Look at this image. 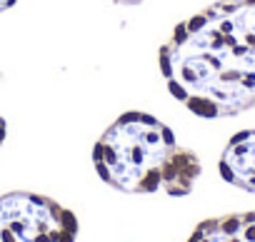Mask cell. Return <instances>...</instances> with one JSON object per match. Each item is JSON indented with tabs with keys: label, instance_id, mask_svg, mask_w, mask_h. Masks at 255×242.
<instances>
[{
	"label": "cell",
	"instance_id": "7",
	"mask_svg": "<svg viewBox=\"0 0 255 242\" xmlns=\"http://www.w3.org/2000/svg\"><path fill=\"white\" fill-rule=\"evenodd\" d=\"M3 138H5V120L0 117V143H3Z\"/></svg>",
	"mask_w": 255,
	"mask_h": 242
},
{
	"label": "cell",
	"instance_id": "1",
	"mask_svg": "<svg viewBox=\"0 0 255 242\" xmlns=\"http://www.w3.org/2000/svg\"><path fill=\"white\" fill-rule=\"evenodd\" d=\"M158 60L173 97L200 117L255 107V0H223L180 23Z\"/></svg>",
	"mask_w": 255,
	"mask_h": 242
},
{
	"label": "cell",
	"instance_id": "6",
	"mask_svg": "<svg viewBox=\"0 0 255 242\" xmlns=\"http://www.w3.org/2000/svg\"><path fill=\"white\" fill-rule=\"evenodd\" d=\"M10 5H15V0H0V13H3V10H8Z\"/></svg>",
	"mask_w": 255,
	"mask_h": 242
},
{
	"label": "cell",
	"instance_id": "2",
	"mask_svg": "<svg viewBox=\"0 0 255 242\" xmlns=\"http://www.w3.org/2000/svg\"><path fill=\"white\" fill-rule=\"evenodd\" d=\"M98 175L123 192L188 195L200 175L198 158L180 148L173 130L148 112L130 110L103 133L93 150Z\"/></svg>",
	"mask_w": 255,
	"mask_h": 242
},
{
	"label": "cell",
	"instance_id": "5",
	"mask_svg": "<svg viewBox=\"0 0 255 242\" xmlns=\"http://www.w3.org/2000/svg\"><path fill=\"white\" fill-rule=\"evenodd\" d=\"M188 242H255V210L198 225Z\"/></svg>",
	"mask_w": 255,
	"mask_h": 242
},
{
	"label": "cell",
	"instance_id": "3",
	"mask_svg": "<svg viewBox=\"0 0 255 242\" xmlns=\"http://www.w3.org/2000/svg\"><path fill=\"white\" fill-rule=\"evenodd\" d=\"M75 215L50 197L10 192L0 197V242H75Z\"/></svg>",
	"mask_w": 255,
	"mask_h": 242
},
{
	"label": "cell",
	"instance_id": "8",
	"mask_svg": "<svg viewBox=\"0 0 255 242\" xmlns=\"http://www.w3.org/2000/svg\"><path fill=\"white\" fill-rule=\"evenodd\" d=\"M115 3H125V5H135V3H143V0H115Z\"/></svg>",
	"mask_w": 255,
	"mask_h": 242
},
{
	"label": "cell",
	"instance_id": "4",
	"mask_svg": "<svg viewBox=\"0 0 255 242\" xmlns=\"http://www.w3.org/2000/svg\"><path fill=\"white\" fill-rule=\"evenodd\" d=\"M220 175L228 182L255 192V130L238 133L228 143L220 158Z\"/></svg>",
	"mask_w": 255,
	"mask_h": 242
}]
</instances>
